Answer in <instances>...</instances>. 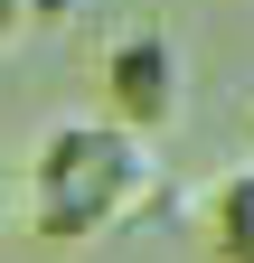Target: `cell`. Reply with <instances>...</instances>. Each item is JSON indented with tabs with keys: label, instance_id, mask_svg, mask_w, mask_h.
Here are the masks:
<instances>
[{
	"label": "cell",
	"instance_id": "6da1fadb",
	"mask_svg": "<svg viewBox=\"0 0 254 263\" xmlns=\"http://www.w3.org/2000/svg\"><path fill=\"white\" fill-rule=\"evenodd\" d=\"M151 188H160L151 141L104 122V113H85V122H57L38 141V160H28V226L47 245H94L113 226H132L151 207Z\"/></svg>",
	"mask_w": 254,
	"mask_h": 263
},
{
	"label": "cell",
	"instance_id": "7a4b0ae2",
	"mask_svg": "<svg viewBox=\"0 0 254 263\" xmlns=\"http://www.w3.org/2000/svg\"><path fill=\"white\" fill-rule=\"evenodd\" d=\"M179 113H188V57H179V38L160 19H141V28H122V38L104 47V122H122V132H179Z\"/></svg>",
	"mask_w": 254,
	"mask_h": 263
},
{
	"label": "cell",
	"instance_id": "3957f363",
	"mask_svg": "<svg viewBox=\"0 0 254 263\" xmlns=\"http://www.w3.org/2000/svg\"><path fill=\"white\" fill-rule=\"evenodd\" d=\"M207 245H216V263H254V160L226 170V188L207 197Z\"/></svg>",
	"mask_w": 254,
	"mask_h": 263
},
{
	"label": "cell",
	"instance_id": "277c9868",
	"mask_svg": "<svg viewBox=\"0 0 254 263\" xmlns=\"http://www.w3.org/2000/svg\"><path fill=\"white\" fill-rule=\"evenodd\" d=\"M66 10H76V0H28V28H57Z\"/></svg>",
	"mask_w": 254,
	"mask_h": 263
},
{
	"label": "cell",
	"instance_id": "5b68a950",
	"mask_svg": "<svg viewBox=\"0 0 254 263\" xmlns=\"http://www.w3.org/2000/svg\"><path fill=\"white\" fill-rule=\"evenodd\" d=\"M19 28H28V0H0V47H10Z\"/></svg>",
	"mask_w": 254,
	"mask_h": 263
}]
</instances>
